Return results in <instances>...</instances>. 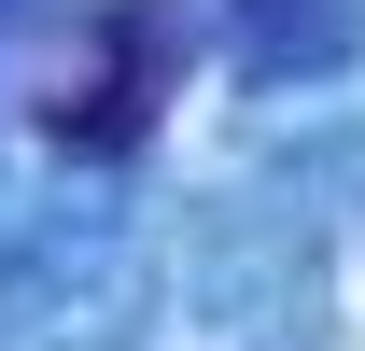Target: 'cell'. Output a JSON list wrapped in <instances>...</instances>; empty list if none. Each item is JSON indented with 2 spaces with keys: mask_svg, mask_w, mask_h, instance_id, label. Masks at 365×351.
<instances>
[{
  "mask_svg": "<svg viewBox=\"0 0 365 351\" xmlns=\"http://www.w3.org/2000/svg\"><path fill=\"white\" fill-rule=\"evenodd\" d=\"M253 71H337L351 56V0H225Z\"/></svg>",
  "mask_w": 365,
  "mask_h": 351,
  "instance_id": "obj_2",
  "label": "cell"
},
{
  "mask_svg": "<svg viewBox=\"0 0 365 351\" xmlns=\"http://www.w3.org/2000/svg\"><path fill=\"white\" fill-rule=\"evenodd\" d=\"M169 14L155 0H113V14H85V56H71V85L43 98V141L56 155H85V169H113V155H140L155 141V113H169Z\"/></svg>",
  "mask_w": 365,
  "mask_h": 351,
  "instance_id": "obj_1",
  "label": "cell"
}]
</instances>
